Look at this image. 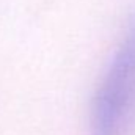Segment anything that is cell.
I'll return each instance as SVG.
<instances>
[{"label": "cell", "mask_w": 135, "mask_h": 135, "mask_svg": "<svg viewBox=\"0 0 135 135\" xmlns=\"http://www.w3.org/2000/svg\"><path fill=\"white\" fill-rule=\"evenodd\" d=\"M135 134V14L96 91L91 135Z\"/></svg>", "instance_id": "6da1fadb"}]
</instances>
